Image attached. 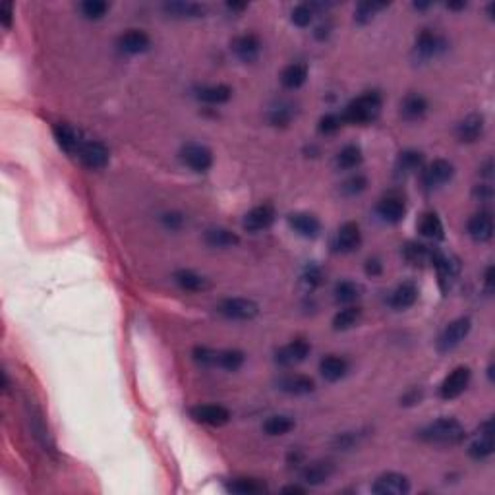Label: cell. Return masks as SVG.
Masks as SVG:
<instances>
[{"mask_svg":"<svg viewBox=\"0 0 495 495\" xmlns=\"http://www.w3.org/2000/svg\"><path fill=\"white\" fill-rule=\"evenodd\" d=\"M366 275H370V277H379L381 273H384V263L379 262L377 258H370L368 262H366Z\"/></svg>","mask_w":495,"mask_h":495,"instance_id":"obj_52","label":"cell"},{"mask_svg":"<svg viewBox=\"0 0 495 495\" xmlns=\"http://www.w3.org/2000/svg\"><path fill=\"white\" fill-rule=\"evenodd\" d=\"M231 48L233 53L236 55L238 60H242L246 64H252L260 58V53H262V41L258 35L253 33H244V35H238L231 43Z\"/></svg>","mask_w":495,"mask_h":495,"instance_id":"obj_9","label":"cell"},{"mask_svg":"<svg viewBox=\"0 0 495 495\" xmlns=\"http://www.w3.org/2000/svg\"><path fill=\"white\" fill-rule=\"evenodd\" d=\"M418 287L414 282H402L397 289L393 290L391 294V306L395 309H406L412 308L418 300Z\"/></svg>","mask_w":495,"mask_h":495,"instance_id":"obj_28","label":"cell"},{"mask_svg":"<svg viewBox=\"0 0 495 495\" xmlns=\"http://www.w3.org/2000/svg\"><path fill=\"white\" fill-rule=\"evenodd\" d=\"M327 35H329V26H325V28H323V26H319L318 31H316V37L323 39V37H327Z\"/></svg>","mask_w":495,"mask_h":495,"instance_id":"obj_57","label":"cell"},{"mask_svg":"<svg viewBox=\"0 0 495 495\" xmlns=\"http://www.w3.org/2000/svg\"><path fill=\"white\" fill-rule=\"evenodd\" d=\"M0 21H2V26L6 29L12 28V21H14V6H12V2H4L0 6Z\"/></svg>","mask_w":495,"mask_h":495,"instance_id":"obj_50","label":"cell"},{"mask_svg":"<svg viewBox=\"0 0 495 495\" xmlns=\"http://www.w3.org/2000/svg\"><path fill=\"white\" fill-rule=\"evenodd\" d=\"M435 255V248L424 246L418 242H408L404 248V258L412 263V265H422V263H431Z\"/></svg>","mask_w":495,"mask_h":495,"instance_id":"obj_38","label":"cell"},{"mask_svg":"<svg viewBox=\"0 0 495 495\" xmlns=\"http://www.w3.org/2000/svg\"><path fill=\"white\" fill-rule=\"evenodd\" d=\"M309 350H312V346H309L306 339H294L292 343H289V345H285L282 348L277 350L275 362L280 366H287V368H289V366H296L308 358Z\"/></svg>","mask_w":495,"mask_h":495,"instance_id":"obj_11","label":"cell"},{"mask_svg":"<svg viewBox=\"0 0 495 495\" xmlns=\"http://www.w3.org/2000/svg\"><path fill=\"white\" fill-rule=\"evenodd\" d=\"M484 282H486V290L492 292L494 290V267L489 265L486 269V277H484Z\"/></svg>","mask_w":495,"mask_h":495,"instance_id":"obj_53","label":"cell"},{"mask_svg":"<svg viewBox=\"0 0 495 495\" xmlns=\"http://www.w3.org/2000/svg\"><path fill=\"white\" fill-rule=\"evenodd\" d=\"M204 240L209 248H217V250H228L240 244V236L224 226H211L207 228L204 234Z\"/></svg>","mask_w":495,"mask_h":495,"instance_id":"obj_21","label":"cell"},{"mask_svg":"<svg viewBox=\"0 0 495 495\" xmlns=\"http://www.w3.org/2000/svg\"><path fill=\"white\" fill-rule=\"evenodd\" d=\"M219 314L233 321H250L260 314V306L250 298H226L219 304Z\"/></svg>","mask_w":495,"mask_h":495,"instance_id":"obj_4","label":"cell"},{"mask_svg":"<svg viewBox=\"0 0 495 495\" xmlns=\"http://www.w3.org/2000/svg\"><path fill=\"white\" fill-rule=\"evenodd\" d=\"M273 223H275V209L269 204H263V206L250 209L244 215L242 226L244 231H248V233H260V231L269 228Z\"/></svg>","mask_w":495,"mask_h":495,"instance_id":"obj_13","label":"cell"},{"mask_svg":"<svg viewBox=\"0 0 495 495\" xmlns=\"http://www.w3.org/2000/svg\"><path fill=\"white\" fill-rule=\"evenodd\" d=\"M381 107H384L381 95L377 91H366L364 95L356 97L354 101L346 105L345 112H343V120L348 122V124H358V126L372 124L379 118Z\"/></svg>","mask_w":495,"mask_h":495,"instance_id":"obj_1","label":"cell"},{"mask_svg":"<svg viewBox=\"0 0 495 495\" xmlns=\"http://www.w3.org/2000/svg\"><path fill=\"white\" fill-rule=\"evenodd\" d=\"M472 329V321L470 318H458L455 321H451L447 327L443 329V333L438 339V350L440 352H451L455 350L470 333Z\"/></svg>","mask_w":495,"mask_h":495,"instance_id":"obj_3","label":"cell"},{"mask_svg":"<svg viewBox=\"0 0 495 495\" xmlns=\"http://www.w3.org/2000/svg\"><path fill=\"white\" fill-rule=\"evenodd\" d=\"M294 116H296V107L292 103H285V101L275 105L269 111V122H271L273 126H280V128L289 126Z\"/></svg>","mask_w":495,"mask_h":495,"instance_id":"obj_43","label":"cell"},{"mask_svg":"<svg viewBox=\"0 0 495 495\" xmlns=\"http://www.w3.org/2000/svg\"><path fill=\"white\" fill-rule=\"evenodd\" d=\"M78 157L82 161V165L91 170H99L109 165V150L105 147L101 141H84L82 147L78 151Z\"/></svg>","mask_w":495,"mask_h":495,"instance_id":"obj_8","label":"cell"},{"mask_svg":"<svg viewBox=\"0 0 495 495\" xmlns=\"http://www.w3.org/2000/svg\"><path fill=\"white\" fill-rule=\"evenodd\" d=\"M366 186H368V178L364 174H352V177L346 178L345 182H343L341 190H343L345 196H358V194L364 192Z\"/></svg>","mask_w":495,"mask_h":495,"instance_id":"obj_46","label":"cell"},{"mask_svg":"<svg viewBox=\"0 0 495 495\" xmlns=\"http://www.w3.org/2000/svg\"><path fill=\"white\" fill-rule=\"evenodd\" d=\"M362 296V287L354 280H341L335 287V300L339 304H352Z\"/></svg>","mask_w":495,"mask_h":495,"instance_id":"obj_41","label":"cell"},{"mask_svg":"<svg viewBox=\"0 0 495 495\" xmlns=\"http://www.w3.org/2000/svg\"><path fill=\"white\" fill-rule=\"evenodd\" d=\"M470 377H472L470 368H467V366H458V368H455V370L443 379V384H441L440 387L441 399H445V401L458 399V397L468 389Z\"/></svg>","mask_w":495,"mask_h":495,"instance_id":"obj_5","label":"cell"},{"mask_svg":"<svg viewBox=\"0 0 495 495\" xmlns=\"http://www.w3.org/2000/svg\"><path fill=\"white\" fill-rule=\"evenodd\" d=\"M389 6L387 2H375V0H366V2H360L358 6H356L354 10V19L356 24H360V26H366V24H370L372 19L381 12V10H385Z\"/></svg>","mask_w":495,"mask_h":495,"instance_id":"obj_39","label":"cell"},{"mask_svg":"<svg viewBox=\"0 0 495 495\" xmlns=\"http://www.w3.org/2000/svg\"><path fill=\"white\" fill-rule=\"evenodd\" d=\"M161 223L168 231H178L184 224V215L177 213V211H170V213H165V215L161 217Z\"/></svg>","mask_w":495,"mask_h":495,"instance_id":"obj_49","label":"cell"},{"mask_svg":"<svg viewBox=\"0 0 495 495\" xmlns=\"http://www.w3.org/2000/svg\"><path fill=\"white\" fill-rule=\"evenodd\" d=\"M418 231L424 238H430V240H443L445 231H443V223L435 213H424L418 224Z\"/></svg>","mask_w":495,"mask_h":495,"instance_id":"obj_36","label":"cell"},{"mask_svg":"<svg viewBox=\"0 0 495 495\" xmlns=\"http://www.w3.org/2000/svg\"><path fill=\"white\" fill-rule=\"evenodd\" d=\"M333 474H335L333 462H329V460H316V462H309V465L302 468L300 480H302L304 484H308V486H321V484H325Z\"/></svg>","mask_w":495,"mask_h":495,"instance_id":"obj_14","label":"cell"},{"mask_svg":"<svg viewBox=\"0 0 495 495\" xmlns=\"http://www.w3.org/2000/svg\"><path fill=\"white\" fill-rule=\"evenodd\" d=\"M194 360L204 368H215L217 362V350L207 348V346H196L194 348Z\"/></svg>","mask_w":495,"mask_h":495,"instance_id":"obj_48","label":"cell"},{"mask_svg":"<svg viewBox=\"0 0 495 495\" xmlns=\"http://www.w3.org/2000/svg\"><path fill=\"white\" fill-rule=\"evenodd\" d=\"M428 112V101L420 93H411L401 103V116L406 122L422 120Z\"/></svg>","mask_w":495,"mask_h":495,"instance_id":"obj_26","label":"cell"},{"mask_svg":"<svg viewBox=\"0 0 495 495\" xmlns=\"http://www.w3.org/2000/svg\"><path fill=\"white\" fill-rule=\"evenodd\" d=\"M468 234L476 242H487L494 236V217L487 211H480L468 221Z\"/></svg>","mask_w":495,"mask_h":495,"instance_id":"obj_22","label":"cell"},{"mask_svg":"<svg viewBox=\"0 0 495 495\" xmlns=\"http://www.w3.org/2000/svg\"><path fill=\"white\" fill-rule=\"evenodd\" d=\"M453 174H455L453 163H449V161L445 159H435L422 172V180H424V186L433 190V188H440L443 186V184H447L449 180L453 178Z\"/></svg>","mask_w":495,"mask_h":495,"instance_id":"obj_10","label":"cell"},{"mask_svg":"<svg viewBox=\"0 0 495 495\" xmlns=\"http://www.w3.org/2000/svg\"><path fill=\"white\" fill-rule=\"evenodd\" d=\"M151 47V39L141 29H128L118 39V48L126 55H141Z\"/></svg>","mask_w":495,"mask_h":495,"instance_id":"obj_16","label":"cell"},{"mask_svg":"<svg viewBox=\"0 0 495 495\" xmlns=\"http://www.w3.org/2000/svg\"><path fill=\"white\" fill-rule=\"evenodd\" d=\"M277 389L287 393V395H296V397H300V395H309V393L316 389V384H314V379L308 377V375L290 374L280 377L279 381H277Z\"/></svg>","mask_w":495,"mask_h":495,"instance_id":"obj_20","label":"cell"},{"mask_svg":"<svg viewBox=\"0 0 495 495\" xmlns=\"http://www.w3.org/2000/svg\"><path fill=\"white\" fill-rule=\"evenodd\" d=\"M109 4L103 0H85L80 4V12L85 19H101L109 12Z\"/></svg>","mask_w":495,"mask_h":495,"instance_id":"obj_44","label":"cell"},{"mask_svg":"<svg viewBox=\"0 0 495 495\" xmlns=\"http://www.w3.org/2000/svg\"><path fill=\"white\" fill-rule=\"evenodd\" d=\"M362 244V233H360V226L356 223H345L335 238V248L341 253H352L360 248Z\"/></svg>","mask_w":495,"mask_h":495,"instance_id":"obj_17","label":"cell"},{"mask_svg":"<svg viewBox=\"0 0 495 495\" xmlns=\"http://www.w3.org/2000/svg\"><path fill=\"white\" fill-rule=\"evenodd\" d=\"M362 150L358 145H345L343 150L336 153L335 157V167L339 170H352V168H358L362 165Z\"/></svg>","mask_w":495,"mask_h":495,"instance_id":"obj_35","label":"cell"},{"mask_svg":"<svg viewBox=\"0 0 495 495\" xmlns=\"http://www.w3.org/2000/svg\"><path fill=\"white\" fill-rule=\"evenodd\" d=\"M424 165V155L416 150H404L399 153L397 163H395V174L397 177H408L418 172Z\"/></svg>","mask_w":495,"mask_h":495,"instance_id":"obj_27","label":"cell"},{"mask_svg":"<svg viewBox=\"0 0 495 495\" xmlns=\"http://www.w3.org/2000/svg\"><path fill=\"white\" fill-rule=\"evenodd\" d=\"M290 18H292V24H294V26L308 28L309 24H312V19H314V8H312L309 4H298L296 8L292 10Z\"/></svg>","mask_w":495,"mask_h":495,"instance_id":"obj_47","label":"cell"},{"mask_svg":"<svg viewBox=\"0 0 495 495\" xmlns=\"http://www.w3.org/2000/svg\"><path fill=\"white\" fill-rule=\"evenodd\" d=\"M420 397H422L420 393L414 389V391H412L411 395H406V397L402 399V402H404V404H416V402L420 401Z\"/></svg>","mask_w":495,"mask_h":495,"instance_id":"obj_54","label":"cell"},{"mask_svg":"<svg viewBox=\"0 0 495 495\" xmlns=\"http://www.w3.org/2000/svg\"><path fill=\"white\" fill-rule=\"evenodd\" d=\"M53 132H55V140L58 141V145H60L66 153H75V155H78V151H80L84 141L80 140V136L75 134L72 126L60 122V124H56L55 128H53Z\"/></svg>","mask_w":495,"mask_h":495,"instance_id":"obj_29","label":"cell"},{"mask_svg":"<svg viewBox=\"0 0 495 495\" xmlns=\"http://www.w3.org/2000/svg\"><path fill=\"white\" fill-rule=\"evenodd\" d=\"M447 8L449 10H462V8H467V2H449Z\"/></svg>","mask_w":495,"mask_h":495,"instance_id":"obj_58","label":"cell"},{"mask_svg":"<svg viewBox=\"0 0 495 495\" xmlns=\"http://www.w3.org/2000/svg\"><path fill=\"white\" fill-rule=\"evenodd\" d=\"M343 124H345V120H343V114L329 112V114H325V116H321V118H319L318 130H319V134H325V136H329V134H335V132L341 130V126H343Z\"/></svg>","mask_w":495,"mask_h":495,"instance_id":"obj_45","label":"cell"},{"mask_svg":"<svg viewBox=\"0 0 495 495\" xmlns=\"http://www.w3.org/2000/svg\"><path fill=\"white\" fill-rule=\"evenodd\" d=\"M180 157L184 165L192 168L194 172H207L213 165V153L209 147L201 143H188L180 151Z\"/></svg>","mask_w":495,"mask_h":495,"instance_id":"obj_7","label":"cell"},{"mask_svg":"<svg viewBox=\"0 0 495 495\" xmlns=\"http://www.w3.org/2000/svg\"><path fill=\"white\" fill-rule=\"evenodd\" d=\"M226 489H228L231 494L236 495H260L263 494L267 487H265L263 482L253 480V478H236V480L226 484Z\"/></svg>","mask_w":495,"mask_h":495,"instance_id":"obj_37","label":"cell"},{"mask_svg":"<svg viewBox=\"0 0 495 495\" xmlns=\"http://www.w3.org/2000/svg\"><path fill=\"white\" fill-rule=\"evenodd\" d=\"M282 494H306V487L287 486V487H282Z\"/></svg>","mask_w":495,"mask_h":495,"instance_id":"obj_56","label":"cell"},{"mask_svg":"<svg viewBox=\"0 0 495 495\" xmlns=\"http://www.w3.org/2000/svg\"><path fill=\"white\" fill-rule=\"evenodd\" d=\"M304 282L308 285L309 289H316L319 282H321V271H319L318 267H308V271L304 273Z\"/></svg>","mask_w":495,"mask_h":495,"instance_id":"obj_51","label":"cell"},{"mask_svg":"<svg viewBox=\"0 0 495 495\" xmlns=\"http://www.w3.org/2000/svg\"><path fill=\"white\" fill-rule=\"evenodd\" d=\"M289 224L294 233L304 236V238H316L321 231V223H319L318 217L312 215V213H304V211L290 213Z\"/></svg>","mask_w":495,"mask_h":495,"instance_id":"obj_19","label":"cell"},{"mask_svg":"<svg viewBox=\"0 0 495 495\" xmlns=\"http://www.w3.org/2000/svg\"><path fill=\"white\" fill-rule=\"evenodd\" d=\"M414 51H416V55L420 56V58L428 60L431 56L440 55L441 51H445V41L438 37L430 29H424L420 35H418V39H416Z\"/></svg>","mask_w":495,"mask_h":495,"instance_id":"obj_25","label":"cell"},{"mask_svg":"<svg viewBox=\"0 0 495 495\" xmlns=\"http://www.w3.org/2000/svg\"><path fill=\"white\" fill-rule=\"evenodd\" d=\"M174 282L180 289L188 290V292H204L211 287L206 277L197 275L196 271H190V269H180V271L174 273Z\"/></svg>","mask_w":495,"mask_h":495,"instance_id":"obj_31","label":"cell"},{"mask_svg":"<svg viewBox=\"0 0 495 495\" xmlns=\"http://www.w3.org/2000/svg\"><path fill=\"white\" fill-rule=\"evenodd\" d=\"M196 97L207 105H223L233 97V89L228 85H207L197 89Z\"/></svg>","mask_w":495,"mask_h":495,"instance_id":"obj_34","label":"cell"},{"mask_svg":"<svg viewBox=\"0 0 495 495\" xmlns=\"http://www.w3.org/2000/svg\"><path fill=\"white\" fill-rule=\"evenodd\" d=\"M306 80H308V66L302 62L289 64L280 72V84L287 89H298L306 84Z\"/></svg>","mask_w":495,"mask_h":495,"instance_id":"obj_30","label":"cell"},{"mask_svg":"<svg viewBox=\"0 0 495 495\" xmlns=\"http://www.w3.org/2000/svg\"><path fill=\"white\" fill-rule=\"evenodd\" d=\"M242 350H217L215 368H221L224 372H238L244 366Z\"/></svg>","mask_w":495,"mask_h":495,"instance_id":"obj_40","label":"cell"},{"mask_svg":"<svg viewBox=\"0 0 495 495\" xmlns=\"http://www.w3.org/2000/svg\"><path fill=\"white\" fill-rule=\"evenodd\" d=\"M163 10L167 12L168 16L172 18H201L206 14V8L197 2H182V0H177V2H167Z\"/></svg>","mask_w":495,"mask_h":495,"instance_id":"obj_32","label":"cell"},{"mask_svg":"<svg viewBox=\"0 0 495 495\" xmlns=\"http://www.w3.org/2000/svg\"><path fill=\"white\" fill-rule=\"evenodd\" d=\"M192 420L197 424H206L211 428H221L231 420V412L221 404H196L190 408Z\"/></svg>","mask_w":495,"mask_h":495,"instance_id":"obj_6","label":"cell"},{"mask_svg":"<svg viewBox=\"0 0 495 495\" xmlns=\"http://www.w3.org/2000/svg\"><path fill=\"white\" fill-rule=\"evenodd\" d=\"M226 8L233 10V12H242L248 8V4L246 2H226Z\"/></svg>","mask_w":495,"mask_h":495,"instance_id":"obj_55","label":"cell"},{"mask_svg":"<svg viewBox=\"0 0 495 495\" xmlns=\"http://www.w3.org/2000/svg\"><path fill=\"white\" fill-rule=\"evenodd\" d=\"M377 215L384 219L385 223L397 224L401 223L406 215V206L399 196H387L377 204Z\"/></svg>","mask_w":495,"mask_h":495,"instance_id":"obj_23","label":"cell"},{"mask_svg":"<svg viewBox=\"0 0 495 495\" xmlns=\"http://www.w3.org/2000/svg\"><path fill=\"white\" fill-rule=\"evenodd\" d=\"M372 492L377 495H404L411 492V482L404 474L399 472H387L375 480Z\"/></svg>","mask_w":495,"mask_h":495,"instance_id":"obj_12","label":"cell"},{"mask_svg":"<svg viewBox=\"0 0 495 495\" xmlns=\"http://www.w3.org/2000/svg\"><path fill=\"white\" fill-rule=\"evenodd\" d=\"M420 438L435 445H457L467 438V431L455 418H440L420 430Z\"/></svg>","mask_w":495,"mask_h":495,"instance_id":"obj_2","label":"cell"},{"mask_svg":"<svg viewBox=\"0 0 495 495\" xmlns=\"http://www.w3.org/2000/svg\"><path fill=\"white\" fill-rule=\"evenodd\" d=\"M484 126H486L484 116L474 112V114H468L465 120L458 122L455 134H457L458 141H462V143H474V141L484 134Z\"/></svg>","mask_w":495,"mask_h":495,"instance_id":"obj_18","label":"cell"},{"mask_svg":"<svg viewBox=\"0 0 495 495\" xmlns=\"http://www.w3.org/2000/svg\"><path fill=\"white\" fill-rule=\"evenodd\" d=\"M319 374L323 379H327L331 384L341 381L346 374H348V362L343 356L329 354L319 362Z\"/></svg>","mask_w":495,"mask_h":495,"instance_id":"obj_24","label":"cell"},{"mask_svg":"<svg viewBox=\"0 0 495 495\" xmlns=\"http://www.w3.org/2000/svg\"><path fill=\"white\" fill-rule=\"evenodd\" d=\"M362 318V309L356 308V306H348V308L341 309L333 318V329L335 331H348L352 329Z\"/></svg>","mask_w":495,"mask_h":495,"instance_id":"obj_42","label":"cell"},{"mask_svg":"<svg viewBox=\"0 0 495 495\" xmlns=\"http://www.w3.org/2000/svg\"><path fill=\"white\" fill-rule=\"evenodd\" d=\"M294 426H296V420L292 416L275 414V416H269L267 420L263 422V431L271 438H280V435H287L294 430Z\"/></svg>","mask_w":495,"mask_h":495,"instance_id":"obj_33","label":"cell"},{"mask_svg":"<svg viewBox=\"0 0 495 495\" xmlns=\"http://www.w3.org/2000/svg\"><path fill=\"white\" fill-rule=\"evenodd\" d=\"M492 453H494V428H492V420H486L480 426V438L470 443L468 455L474 460H484Z\"/></svg>","mask_w":495,"mask_h":495,"instance_id":"obj_15","label":"cell"}]
</instances>
